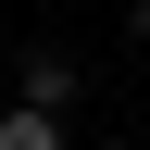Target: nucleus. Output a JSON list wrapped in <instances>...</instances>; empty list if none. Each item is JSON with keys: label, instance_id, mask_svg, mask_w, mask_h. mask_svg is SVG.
<instances>
[{"label": "nucleus", "instance_id": "f257e3e1", "mask_svg": "<svg viewBox=\"0 0 150 150\" xmlns=\"http://www.w3.org/2000/svg\"><path fill=\"white\" fill-rule=\"evenodd\" d=\"M75 88H88V75H75V63H63V50H25V100H38V112H63V100H75Z\"/></svg>", "mask_w": 150, "mask_h": 150}, {"label": "nucleus", "instance_id": "f03ea898", "mask_svg": "<svg viewBox=\"0 0 150 150\" xmlns=\"http://www.w3.org/2000/svg\"><path fill=\"white\" fill-rule=\"evenodd\" d=\"M0 150H63V112H38V100H13V112H0Z\"/></svg>", "mask_w": 150, "mask_h": 150}, {"label": "nucleus", "instance_id": "7ed1b4c3", "mask_svg": "<svg viewBox=\"0 0 150 150\" xmlns=\"http://www.w3.org/2000/svg\"><path fill=\"white\" fill-rule=\"evenodd\" d=\"M138 38H150V0H138Z\"/></svg>", "mask_w": 150, "mask_h": 150}, {"label": "nucleus", "instance_id": "20e7f679", "mask_svg": "<svg viewBox=\"0 0 150 150\" xmlns=\"http://www.w3.org/2000/svg\"><path fill=\"white\" fill-rule=\"evenodd\" d=\"M88 150H112V138H88Z\"/></svg>", "mask_w": 150, "mask_h": 150}]
</instances>
